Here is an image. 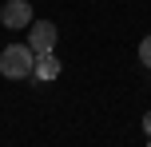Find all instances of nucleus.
I'll use <instances>...</instances> for the list:
<instances>
[{"mask_svg": "<svg viewBox=\"0 0 151 147\" xmlns=\"http://www.w3.org/2000/svg\"><path fill=\"white\" fill-rule=\"evenodd\" d=\"M32 68H36V52L28 44H8L0 52V76L4 80H24L32 76Z\"/></svg>", "mask_w": 151, "mask_h": 147, "instance_id": "nucleus-1", "label": "nucleus"}, {"mask_svg": "<svg viewBox=\"0 0 151 147\" xmlns=\"http://www.w3.org/2000/svg\"><path fill=\"white\" fill-rule=\"evenodd\" d=\"M28 28H32L28 48H32L36 56H40V52H52V48H56V24H52V20H32Z\"/></svg>", "mask_w": 151, "mask_h": 147, "instance_id": "nucleus-3", "label": "nucleus"}, {"mask_svg": "<svg viewBox=\"0 0 151 147\" xmlns=\"http://www.w3.org/2000/svg\"><path fill=\"white\" fill-rule=\"evenodd\" d=\"M139 60L151 68V36H143V44H139Z\"/></svg>", "mask_w": 151, "mask_h": 147, "instance_id": "nucleus-5", "label": "nucleus"}, {"mask_svg": "<svg viewBox=\"0 0 151 147\" xmlns=\"http://www.w3.org/2000/svg\"><path fill=\"white\" fill-rule=\"evenodd\" d=\"M32 72H36L40 80H56V76H60V60H56L52 52H40V56H36V68H32Z\"/></svg>", "mask_w": 151, "mask_h": 147, "instance_id": "nucleus-4", "label": "nucleus"}, {"mask_svg": "<svg viewBox=\"0 0 151 147\" xmlns=\"http://www.w3.org/2000/svg\"><path fill=\"white\" fill-rule=\"evenodd\" d=\"M0 24H4V28H28L32 24V4L28 0H8V4L0 8Z\"/></svg>", "mask_w": 151, "mask_h": 147, "instance_id": "nucleus-2", "label": "nucleus"}]
</instances>
